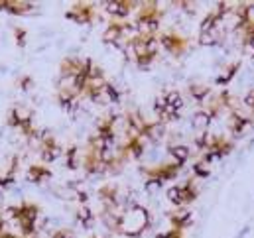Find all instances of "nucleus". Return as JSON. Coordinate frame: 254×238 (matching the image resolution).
Here are the masks:
<instances>
[{
    "instance_id": "obj_1",
    "label": "nucleus",
    "mask_w": 254,
    "mask_h": 238,
    "mask_svg": "<svg viewBox=\"0 0 254 238\" xmlns=\"http://www.w3.org/2000/svg\"><path fill=\"white\" fill-rule=\"evenodd\" d=\"M150 221L152 219H150L148 209H144L140 205H134L128 211L121 213L119 225H117V233L125 235L128 238H138L150 229Z\"/></svg>"
},
{
    "instance_id": "obj_2",
    "label": "nucleus",
    "mask_w": 254,
    "mask_h": 238,
    "mask_svg": "<svg viewBox=\"0 0 254 238\" xmlns=\"http://www.w3.org/2000/svg\"><path fill=\"white\" fill-rule=\"evenodd\" d=\"M130 50L138 67H150L152 61L158 56V46H160V38L156 34H136L130 40Z\"/></svg>"
},
{
    "instance_id": "obj_3",
    "label": "nucleus",
    "mask_w": 254,
    "mask_h": 238,
    "mask_svg": "<svg viewBox=\"0 0 254 238\" xmlns=\"http://www.w3.org/2000/svg\"><path fill=\"white\" fill-rule=\"evenodd\" d=\"M182 109H184V97L180 91H168L164 97H158L154 103V111L162 124L180 119Z\"/></svg>"
},
{
    "instance_id": "obj_4",
    "label": "nucleus",
    "mask_w": 254,
    "mask_h": 238,
    "mask_svg": "<svg viewBox=\"0 0 254 238\" xmlns=\"http://www.w3.org/2000/svg\"><path fill=\"white\" fill-rule=\"evenodd\" d=\"M162 16H164V10L158 6V2H142L134 20L138 34H156L160 28Z\"/></svg>"
},
{
    "instance_id": "obj_5",
    "label": "nucleus",
    "mask_w": 254,
    "mask_h": 238,
    "mask_svg": "<svg viewBox=\"0 0 254 238\" xmlns=\"http://www.w3.org/2000/svg\"><path fill=\"white\" fill-rule=\"evenodd\" d=\"M10 215L20 225V231L24 233V237H32L36 233V219L40 215V207L38 205L26 201V203H22L18 207H10Z\"/></svg>"
},
{
    "instance_id": "obj_6",
    "label": "nucleus",
    "mask_w": 254,
    "mask_h": 238,
    "mask_svg": "<svg viewBox=\"0 0 254 238\" xmlns=\"http://www.w3.org/2000/svg\"><path fill=\"white\" fill-rule=\"evenodd\" d=\"M180 170H182V166L176 164V162L160 164V166H152V168H140V172L144 174L148 185H162V183H166L170 179H176Z\"/></svg>"
},
{
    "instance_id": "obj_7",
    "label": "nucleus",
    "mask_w": 254,
    "mask_h": 238,
    "mask_svg": "<svg viewBox=\"0 0 254 238\" xmlns=\"http://www.w3.org/2000/svg\"><path fill=\"white\" fill-rule=\"evenodd\" d=\"M197 195H199V189H197V185H195L193 179H188L186 183L174 185V187L168 189V199L174 205H178V207H186V205L193 203L197 199Z\"/></svg>"
},
{
    "instance_id": "obj_8",
    "label": "nucleus",
    "mask_w": 254,
    "mask_h": 238,
    "mask_svg": "<svg viewBox=\"0 0 254 238\" xmlns=\"http://www.w3.org/2000/svg\"><path fill=\"white\" fill-rule=\"evenodd\" d=\"M233 148H235V144H233L229 138H225V136H211L209 150L203 154L201 160L207 162V164H211L213 160H221V158H225L227 154H231Z\"/></svg>"
},
{
    "instance_id": "obj_9",
    "label": "nucleus",
    "mask_w": 254,
    "mask_h": 238,
    "mask_svg": "<svg viewBox=\"0 0 254 238\" xmlns=\"http://www.w3.org/2000/svg\"><path fill=\"white\" fill-rule=\"evenodd\" d=\"M158 38H160V46L166 52H170L172 56H182L190 48V40L180 36V34H176V32H164Z\"/></svg>"
},
{
    "instance_id": "obj_10",
    "label": "nucleus",
    "mask_w": 254,
    "mask_h": 238,
    "mask_svg": "<svg viewBox=\"0 0 254 238\" xmlns=\"http://www.w3.org/2000/svg\"><path fill=\"white\" fill-rule=\"evenodd\" d=\"M95 16H97L95 6L89 2H75L73 8L69 12H65V18H69L77 24H91L95 20Z\"/></svg>"
},
{
    "instance_id": "obj_11",
    "label": "nucleus",
    "mask_w": 254,
    "mask_h": 238,
    "mask_svg": "<svg viewBox=\"0 0 254 238\" xmlns=\"http://www.w3.org/2000/svg\"><path fill=\"white\" fill-rule=\"evenodd\" d=\"M249 126H253V119L251 117H247V115H243V113H239V111H231V117H229V132L235 136V138H241V136H245V132H247V128Z\"/></svg>"
},
{
    "instance_id": "obj_12",
    "label": "nucleus",
    "mask_w": 254,
    "mask_h": 238,
    "mask_svg": "<svg viewBox=\"0 0 254 238\" xmlns=\"http://www.w3.org/2000/svg\"><path fill=\"white\" fill-rule=\"evenodd\" d=\"M140 6V2H132V0H115V2H105V10L115 18V20H123L128 14Z\"/></svg>"
},
{
    "instance_id": "obj_13",
    "label": "nucleus",
    "mask_w": 254,
    "mask_h": 238,
    "mask_svg": "<svg viewBox=\"0 0 254 238\" xmlns=\"http://www.w3.org/2000/svg\"><path fill=\"white\" fill-rule=\"evenodd\" d=\"M40 154L44 158V162H54L56 158L62 156V148L58 146L56 138L50 136V134H44L42 142H40Z\"/></svg>"
},
{
    "instance_id": "obj_14",
    "label": "nucleus",
    "mask_w": 254,
    "mask_h": 238,
    "mask_svg": "<svg viewBox=\"0 0 254 238\" xmlns=\"http://www.w3.org/2000/svg\"><path fill=\"white\" fill-rule=\"evenodd\" d=\"M60 73H62V77H69V79H75V77H79L81 73H83V69H85V60H79V58H65L62 61V65H60Z\"/></svg>"
},
{
    "instance_id": "obj_15",
    "label": "nucleus",
    "mask_w": 254,
    "mask_h": 238,
    "mask_svg": "<svg viewBox=\"0 0 254 238\" xmlns=\"http://www.w3.org/2000/svg\"><path fill=\"white\" fill-rule=\"evenodd\" d=\"M99 199L105 203V209L115 211L119 205V187L115 183H107L99 189Z\"/></svg>"
},
{
    "instance_id": "obj_16",
    "label": "nucleus",
    "mask_w": 254,
    "mask_h": 238,
    "mask_svg": "<svg viewBox=\"0 0 254 238\" xmlns=\"http://www.w3.org/2000/svg\"><path fill=\"white\" fill-rule=\"evenodd\" d=\"M0 10H6V12L16 14V16H22V14L32 12L34 4L32 2H24V0H0Z\"/></svg>"
},
{
    "instance_id": "obj_17",
    "label": "nucleus",
    "mask_w": 254,
    "mask_h": 238,
    "mask_svg": "<svg viewBox=\"0 0 254 238\" xmlns=\"http://www.w3.org/2000/svg\"><path fill=\"white\" fill-rule=\"evenodd\" d=\"M191 221H193L191 211L184 209V207H182V209H178V211H174V213L170 215L172 229H176V231H186V229L191 225Z\"/></svg>"
},
{
    "instance_id": "obj_18",
    "label": "nucleus",
    "mask_w": 254,
    "mask_h": 238,
    "mask_svg": "<svg viewBox=\"0 0 254 238\" xmlns=\"http://www.w3.org/2000/svg\"><path fill=\"white\" fill-rule=\"evenodd\" d=\"M28 122H32V113H30L28 109L16 107V109L10 111V115H8V124H10V126L22 128V126H26Z\"/></svg>"
},
{
    "instance_id": "obj_19",
    "label": "nucleus",
    "mask_w": 254,
    "mask_h": 238,
    "mask_svg": "<svg viewBox=\"0 0 254 238\" xmlns=\"http://www.w3.org/2000/svg\"><path fill=\"white\" fill-rule=\"evenodd\" d=\"M168 152H170V156L174 158V162H176V164H180V166H184L191 156L190 146H186V144H170Z\"/></svg>"
},
{
    "instance_id": "obj_20",
    "label": "nucleus",
    "mask_w": 254,
    "mask_h": 238,
    "mask_svg": "<svg viewBox=\"0 0 254 238\" xmlns=\"http://www.w3.org/2000/svg\"><path fill=\"white\" fill-rule=\"evenodd\" d=\"M239 69H241V61H235V63L227 65V67H225V71L215 79V83H217V85H223V87L231 85V81L235 79V75L239 73Z\"/></svg>"
},
{
    "instance_id": "obj_21",
    "label": "nucleus",
    "mask_w": 254,
    "mask_h": 238,
    "mask_svg": "<svg viewBox=\"0 0 254 238\" xmlns=\"http://www.w3.org/2000/svg\"><path fill=\"white\" fill-rule=\"evenodd\" d=\"M119 101H121V93H119V89L113 83H107L103 87L99 99H97V103H103V105H107V103H119Z\"/></svg>"
},
{
    "instance_id": "obj_22",
    "label": "nucleus",
    "mask_w": 254,
    "mask_h": 238,
    "mask_svg": "<svg viewBox=\"0 0 254 238\" xmlns=\"http://www.w3.org/2000/svg\"><path fill=\"white\" fill-rule=\"evenodd\" d=\"M190 95L193 101H197V103H203V101H209V97H211V87L209 85H201V83H193L190 85Z\"/></svg>"
},
{
    "instance_id": "obj_23",
    "label": "nucleus",
    "mask_w": 254,
    "mask_h": 238,
    "mask_svg": "<svg viewBox=\"0 0 254 238\" xmlns=\"http://www.w3.org/2000/svg\"><path fill=\"white\" fill-rule=\"evenodd\" d=\"M211 120H213V117L207 113V109H201V111H197V113L193 115V126H195L199 132H207V126L211 124Z\"/></svg>"
},
{
    "instance_id": "obj_24",
    "label": "nucleus",
    "mask_w": 254,
    "mask_h": 238,
    "mask_svg": "<svg viewBox=\"0 0 254 238\" xmlns=\"http://www.w3.org/2000/svg\"><path fill=\"white\" fill-rule=\"evenodd\" d=\"M52 176V172L46 168V166H42V164H36V166H32L30 170H28V179L30 181H44V179H50Z\"/></svg>"
},
{
    "instance_id": "obj_25",
    "label": "nucleus",
    "mask_w": 254,
    "mask_h": 238,
    "mask_svg": "<svg viewBox=\"0 0 254 238\" xmlns=\"http://www.w3.org/2000/svg\"><path fill=\"white\" fill-rule=\"evenodd\" d=\"M77 221L85 227V229H89L91 225H93V221H95V217H93V211L89 209V207H81L79 211H77Z\"/></svg>"
},
{
    "instance_id": "obj_26",
    "label": "nucleus",
    "mask_w": 254,
    "mask_h": 238,
    "mask_svg": "<svg viewBox=\"0 0 254 238\" xmlns=\"http://www.w3.org/2000/svg\"><path fill=\"white\" fill-rule=\"evenodd\" d=\"M193 176L195 178H207L209 176V164L207 162H203V160H199V162H195L193 164Z\"/></svg>"
},
{
    "instance_id": "obj_27",
    "label": "nucleus",
    "mask_w": 254,
    "mask_h": 238,
    "mask_svg": "<svg viewBox=\"0 0 254 238\" xmlns=\"http://www.w3.org/2000/svg\"><path fill=\"white\" fill-rule=\"evenodd\" d=\"M77 154H79V150H77L75 146H71V148L67 150V166H69L71 170H73V168H77V164H79Z\"/></svg>"
},
{
    "instance_id": "obj_28",
    "label": "nucleus",
    "mask_w": 254,
    "mask_h": 238,
    "mask_svg": "<svg viewBox=\"0 0 254 238\" xmlns=\"http://www.w3.org/2000/svg\"><path fill=\"white\" fill-rule=\"evenodd\" d=\"M14 38H16V44H18L20 48L26 46V30H24V28L16 26V28H14Z\"/></svg>"
},
{
    "instance_id": "obj_29",
    "label": "nucleus",
    "mask_w": 254,
    "mask_h": 238,
    "mask_svg": "<svg viewBox=\"0 0 254 238\" xmlns=\"http://www.w3.org/2000/svg\"><path fill=\"white\" fill-rule=\"evenodd\" d=\"M243 105H245V107H247V109L254 115V91H251V93H247V95H245Z\"/></svg>"
},
{
    "instance_id": "obj_30",
    "label": "nucleus",
    "mask_w": 254,
    "mask_h": 238,
    "mask_svg": "<svg viewBox=\"0 0 254 238\" xmlns=\"http://www.w3.org/2000/svg\"><path fill=\"white\" fill-rule=\"evenodd\" d=\"M18 87H22L24 91H26V89H30V87H32V77H28V75L20 77V79H18Z\"/></svg>"
},
{
    "instance_id": "obj_31",
    "label": "nucleus",
    "mask_w": 254,
    "mask_h": 238,
    "mask_svg": "<svg viewBox=\"0 0 254 238\" xmlns=\"http://www.w3.org/2000/svg\"><path fill=\"white\" fill-rule=\"evenodd\" d=\"M52 238H75L73 237V233L71 231H67V229H60V231H56Z\"/></svg>"
},
{
    "instance_id": "obj_32",
    "label": "nucleus",
    "mask_w": 254,
    "mask_h": 238,
    "mask_svg": "<svg viewBox=\"0 0 254 238\" xmlns=\"http://www.w3.org/2000/svg\"><path fill=\"white\" fill-rule=\"evenodd\" d=\"M166 238H186V237H184V231H176V229H172V231L166 233Z\"/></svg>"
},
{
    "instance_id": "obj_33",
    "label": "nucleus",
    "mask_w": 254,
    "mask_h": 238,
    "mask_svg": "<svg viewBox=\"0 0 254 238\" xmlns=\"http://www.w3.org/2000/svg\"><path fill=\"white\" fill-rule=\"evenodd\" d=\"M0 238H20V237H16V235H12V233H2Z\"/></svg>"
},
{
    "instance_id": "obj_34",
    "label": "nucleus",
    "mask_w": 254,
    "mask_h": 238,
    "mask_svg": "<svg viewBox=\"0 0 254 238\" xmlns=\"http://www.w3.org/2000/svg\"><path fill=\"white\" fill-rule=\"evenodd\" d=\"M2 229H4V221H2V217H0V235H2Z\"/></svg>"
}]
</instances>
